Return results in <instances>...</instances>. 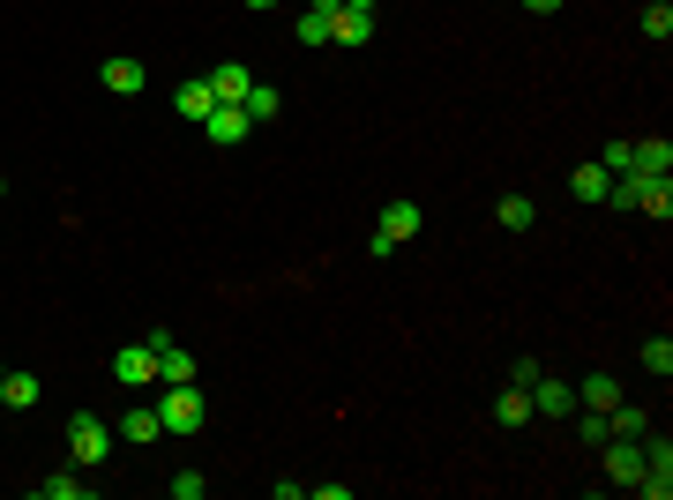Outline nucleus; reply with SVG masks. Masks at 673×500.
<instances>
[{
    "label": "nucleus",
    "mask_w": 673,
    "mask_h": 500,
    "mask_svg": "<svg viewBox=\"0 0 673 500\" xmlns=\"http://www.w3.org/2000/svg\"><path fill=\"white\" fill-rule=\"evenodd\" d=\"M606 187H614V172H606V165H577V172H569V195H577V202H606Z\"/></svg>",
    "instance_id": "nucleus-14"
},
{
    "label": "nucleus",
    "mask_w": 673,
    "mask_h": 500,
    "mask_svg": "<svg viewBox=\"0 0 673 500\" xmlns=\"http://www.w3.org/2000/svg\"><path fill=\"white\" fill-rule=\"evenodd\" d=\"M121 441H127V449L166 441V418H158V404H127V411H121Z\"/></svg>",
    "instance_id": "nucleus-6"
},
{
    "label": "nucleus",
    "mask_w": 673,
    "mask_h": 500,
    "mask_svg": "<svg viewBox=\"0 0 673 500\" xmlns=\"http://www.w3.org/2000/svg\"><path fill=\"white\" fill-rule=\"evenodd\" d=\"M344 8H375V0H344Z\"/></svg>",
    "instance_id": "nucleus-32"
},
{
    "label": "nucleus",
    "mask_w": 673,
    "mask_h": 500,
    "mask_svg": "<svg viewBox=\"0 0 673 500\" xmlns=\"http://www.w3.org/2000/svg\"><path fill=\"white\" fill-rule=\"evenodd\" d=\"M172 105H180V120H210V105H217L210 75H180V90H172Z\"/></svg>",
    "instance_id": "nucleus-11"
},
{
    "label": "nucleus",
    "mask_w": 673,
    "mask_h": 500,
    "mask_svg": "<svg viewBox=\"0 0 673 500\" xmlns=\"http://www.w3.org/2000/svg\"><path fill=\"white\" fill-rule=\"evenodd\" d=\"M532 411H547V418H569V411H577V388H569L561 374H539V381H532Z\"/></svg>",
    "instance_id": "nucleus-10"
},
{
    "label": "nucleus",
    "mask_w": 673,
    "mask_h": 500,
    "mask_svg": "<svg viewBox=\"0 0 673 500\" xmlns=\"http://www.w3.org/2000/svg\"><path fill=\"white\" fill-rule=\"evenodd\" d=\"M494 217H502L509 232H532V224H539V202H532V195H502V202H494Z\"/></svg>",
    "instance_id": "nucleus-16"
},
{
    "label": "nucleus",
    "mask_w": 673,
    "mask_h": 500,
    "mask_svg": "<svg viewBox=\"0 0 673 500\" xmlns=\"http://www.w3.org/2000/svg\"><path fill=\"white\" fill-rule=\"evenodd\" d=\"M98 83L113 90V97H135L150 75H142V60H105V68H98Z\"/></svg>",
    "instance_id": "nucleus-13"
},
{
    "label": "nucleus",
    "mask_w": 673,
    "mask_h": 500,
    "mask_svg": "<svg viewBox=\"0 0 673 500\" xmlns=\"http://www.w3.org/2000/svg\"><path fill=\"white\" fill-rule=\"evenodd\" d=\"M547 374V359H516V367H509V388H524V396H532V381Z\"/></svg>",
    "instance_id": "nucleus-28"
},
{
    "label": "nucleus",
    "mask_w": 673,
    "mask_h": 500,
    "mask_svg": "<svg viewBox=\"0 0 673 500\" xmlns=\"http://www.w3.org/2000/svg\"><path fill=\"white\" fill-rule=\"evenodd\" d=\"M277 113H285V97H277L270 83H254L248 90V120H277Z\"/></svg>",
    "instance_id": "nucleus-23"
},
{
    "label": "nucleus",
    "mask_w": 673,
    "mask_h": 500,
    "mask_svg": "<svg viewBox=\"0 0 673 500\" xmlns=\"http://www.w3.org/2000/svg\"><path fill=\"white\" fill-rule=\"evenodd\" d=\"M404 240H420V202H404V195H397V202L381 209V224H375V240H367V254H375V261H389Z\"/></svg>",
    "instance_id": "nucleus-2"
},
{
    "label": "nucleus",
    "mask_w": 673,
    "mask_h": 500,
    "mask_svg": "<svg viewBox=\"0 0 673 500\" xmlns=\"http://www.w3.org/2000/svg\"><path fill=\"white\" fill-rule=\"evenodd\" d=\"M636 172H673V150H666V135L636 142Z\"/></svg>",
    "instance_id": "nucleus-20"
},
{
    "label": "nucleus",
    "mask_w": 673,
    "mask_h": 500,
    "mask_svg": "<svg viewBox=\"0 0 673 500\" xmlns=\"http://www.w3.org/2000/svg\"><path fill=\"white\" fill-rule=\"evenodd\" d=\"M330 45H375V8H336L330 15Z\"/></svg>",
    "instance_id": "nucleus-7"
},
{
    "label": "nucleus",
    "mask_w": 673,
    "mask_h": 500,
    "mask_svg": "<svg viewBox=\"0 0 673 500\" xmlns=\"http://www.w3.org/2000/svg\"><path fill=\"white\" fill-rule=\"evenodd\" d=\"M577 404H584V411H614V404H621V381H614V374H591L584 388H577Z\"/></svg>",
    "instance_id": "nucleus-15"
},
{
    "label": "nucleus",
    "mask_w": 673,
    "mask_h": 500,
    "mask_svg": "<svg viewBox=\"0 0 673 500\" xmlns=\"http://www.w3.org/2000/svg\"><path fill=\"white\" fill-rule=\"evenodd\" d=\"M299 45H330V15L307 8V15H299Z\"/></svg>",
    "instance_id": "nucleus-27"
},
{
    "label": "nucleus",
    "mask_w": 673,
    "mask_h": 500,
    "mask_svg": "<svg viewBox=\"0 0 673 500\" xmlns=\"http://www.w3.org/2000/svg\"><path fill=\"white\" fill-rule=\"evenodd\" d=\"M158 418H166V433H203L210 426V411H203V388L195 381H166V396H158Z\"/></svg>",
    "instance_id": "nucleus-1"
},
{
    "label": "nucleus",
    "mask_w": 673,
    "mask_h": 500,
    "mask_svg": "<svg viewBox=\"0 0 673 500\" xmlns=\"http://www.w3.org/2000/svg\"><path fill=\"white\" fill-rule=\"evenodd\" d=\"M532 396H524V388H502V396H494V426H532Z\"/></svg>",
    "instance_id": "nucleus-17"
},
{
    "label": "nucleus",
    "mask_w": 673,
    "mask_h": 500,
    "mask_svg": "<svg viewBox=\"0 0 673 500\" xmlns=\"http://www.w3.org/2000/svg\"><path fill=\"white\" fill-rule=\"evenodd\" d=\"M643 38H659V45L673 38V0H651V8H643Z\"/></svg>",
    "instance_id": "nucleus-22"
},
{
    "label": "nucleus",
    "mask_w": 673,
    "mask_h": 500,
    "mask_svg": "<svg viewBox=\"0 0 673 500\" xmlns=\"http://www.w3.org/2000/svg\"><path fill=\"white\" fill-rule=\"evenodd\" d=\"M636 359H643V374H659V381L673 374V344H666V336H643V351H636Z\"/></svg>",
    "instance_id": "nucleus-19"
},
{
    "label": "nucleus",
    "mask_w": 673,
    "mask_h": 500,
    "mask_svg": "<svg viewBox=\"0 0 673 500\" xmlns=\"http://www.w3.org/2000/svg\"><path fill=\"white\" fill-rule=\"evenodd\" d=\"M68 456L83 463V470H98V463L113 456V426L90 418V411H76V418H68Z\"/></svg>",
    "instance_id": "nucleus-3"
},
{
    "label": "nucleus",
    "mask_w": 673,
    "mask_h": 500,
    "mask_svg": "<svg viewBox=\"0 0 673 500\" xmlns=\"http://www.w3.org/2000/svg\"><path fill=\"white\" fill-rule=\"evenodd\" d=\"M0 411H8V404H0Z\"/></svg>",
    "instance_id": "nucleus-34"
},
{
    "label": "nucleus",
    "mask_w": 673,
    "mask_h": 500,
    "mask_svg": "<svg viewBox=\"0 0 673 500\" xmlns=\"http://www.w3.org/2000/svg\"><path fill=\"white\" fill-rule=\"evenodd\" d=\"M203 135H210L217 150H232V142H248V135H254L248 105H210V120H203Z\"/></svg>",
    "instance_id": "nucleus-5"
},
{
    "label": "nucleus",
    "mask_w": 673,
    "mask_h": 500,
    "mask_svg": "<svg viewBox=\"0 0 673 500\" xmlns=\"http://www.w3.org/2000/svg\"><path fill=\"white\" fill-rule=\"evenodd\" d=\"M248 8H277V0H248Z\"/></svg>",
    "instance_id": "nucleus-33"
},
{
    "label": "nucleus",
    "mask_w": 673,
    "mask_h": 500,
    "mask_svg": "<svg viewBox=\"0 0 673 500\" xmlns=\"http://www.w3.org/2000/svg\"><path fill=\"white\" fill-rule=\"evenodd\" d=\"M598 165L614 172V179H621V172H636V142H606V158H598Z\"/></svg>",
    "instance_id": "nucleus-26"
},
{
    "label": "nucleus",
    "mask_w": 673,
    "mask_h": 500,
    "mask_svg": "<svg viewBox=\"0 0 673 500\" xmlns=\"http://www.w3.org/2000/svg\"><path fill=\"white\" fill-rule=\"evenodd\" d=\"M210 90H217V105H248V90H254L248 60H217V68H210Z\"/></svg>",
    "instance_id": "nucleus-9"
},
{
    "label": "nucleus",
    "mask_w": 673,
    "mask_h": 500,
    "mask_svg": "<svg viewBox=\"0 0 673 500\" xmlns=\"http://www.w3.org/2000/svg\"><path fill=\"white\" fill-rule=\"evenodd\" d=\"M606 426H614V433H651V411H636V404H614V411H606Z\"/></svg>",
    "instance_id": "nucleus-25"
},
{
    "label": "nucleus",
    "mask_w": 673,
    "mask_h": 500,
    "mask_svg": "<svg viewBox=\"0 0 673 500\" xmlns=\"http://www.w3.org/2000/svg\"><path fill=\"white\" fill-rule=\"evenodd\" d=\"M307 8H315V15H336V8H344V0H307Z\"/></svg>",
    "instance_id": "nucleus-30"
},
{
    "label": "nucleus",
    "mask_w": 673,
    "mask_h": 500,
    "mask_svg": "<svg viewBox=\"0 0 673 500\" xmlns=\"http://www.w3.org/2000/svg\"><path fill=\"white\" fill-rule=\"evenodd\" d=\"M166 493H172V500H203V493H210V478H203V470H172Z\"/></svg>",
    "instance_id": "nucleus-24"
},
{
    "label": "nucleus",
    "mask_w": 673,
    "mask_h": 500,
    "mask_svg": "<svg viewBox=\"0 0 673 500\" xmlns=\"http://www.w3.org/2000/svg\"><path fill=\"white\" fill-rule=\"evenodd\" d=\"M598 456H606V478H614V486H636V478H643V433H606Z\"/></svg>",
    "instance_id": "nucleus-4"
},
{
    "label": "nucleus",
    "mask_w": 673,
    "mask_h": 500,
    "mask_svg": "<svg viewBox=\"0 0 673 500\" xmlns=\"http://www.w3.org/2000/svg\"><path fill=\"white\" fill-rule=\"evenodd\" d=\"M524 8H532V15H554V8H561V0H524Z\"/></svg>",
    "instance_id": "nucleus-31"
},
{
    "label": "nucleus",
    "mask_w": 673,
    "mask_h": 500,
    "mask_svg": "<svg viewBox=\"0 0 673 500\" xmlns=\"http://www.w3.org/2000/svg\"><path fill=\"white\" fill-rule=\"evenodd\" d=\"M113 381H121V388H142V381H158V351H150V344H121V359H113Z\"/></svg>",
    "instance_id": "nucleus-8"
},
{
    "label": "nucleus",
    "mask_w": 673,
    "mask_h": 500,
    "mask_svg": "<svg viewBox=\"0 0 673 500\" xmlns=\"http://www.w3.org/2000/svg\"><path fill=\"white\" fill-rule=\"evenodd\" d=\"M38 500H90V478H38Z\"/></svg>",
    "instance_id": "nucleus-21"
},
{
    "label": "nucleus",
    "mask_w": 673,
    "mask_h": 500,
    "mask_svg": "<svg viewBox=\"0 0 673 500\" xmlns=\"http://www.w3.org/2000/svg\"><path fill=\"white\" fill-rule=\"evenodd\" d=\"M577 433H584V449H598V441H606L614 426H606V411H584V418H577Z\"/></svg>",
    "instance_id": "nucleus-29"
},
{
    "label": "nucleus",
    "mask_w": 673,
    "mask_h": 500,
    "mask_svg": "<svg viewBox=\"0 0 673 500\" xmlns=\"http://www.w3.org/2000/svg\"><path fill=\"white\" fill-rule=\"evenodd\" d=\"M0 374H8V367H0Z\"/></svg>",
    "instance_id": "nucleus-35"
},
{
    "label": "nucleus",
    "mask_w": 673,
    "mask_h": 500,
    "mask_svg": "<svg viewBox=\"0 0 673 500\" xmlns=\"http://www.w3.org/2000/svg\"><path fill=\"white\" fill-rule=\"evenodd\" d=\"M0 404H8V411H31V404H38V374H0Z\"/></svg>",
    "instance_id": "nucleus-18"
},
{
    "label": "nucleus",
    "mask_w": 673,
    "mask_h": 500,
    "mask_svg": "<svg viewBox=\"0 0 673 500\" xmlns=\"http://www.w3.org/2000/svg\"><path fill=\"white\" fill-rule=\"evenodd\" d=\"M636 209H643V217H659V224L673 217V187H666V172H636Z\"/></svg>",
    "instance_id": "nucleus-12"
}]
</instances>
